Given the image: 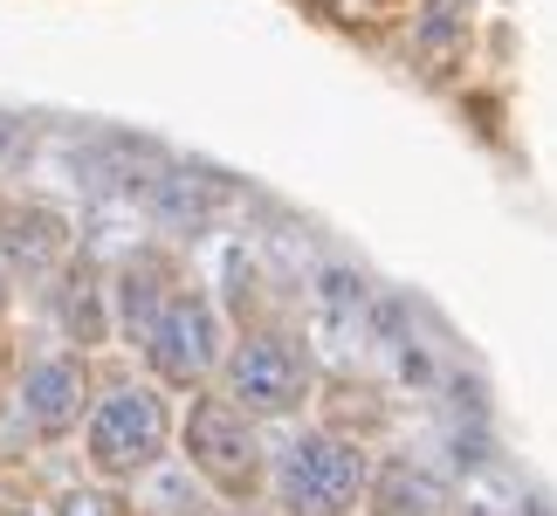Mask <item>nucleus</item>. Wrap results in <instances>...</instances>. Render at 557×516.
I'll return each mask as SVG.
<instances>
[{
  "instance_id": "obj_1",
  "label": "nucleus",
  "mask_w": 557,
  "mask_h": 516,
  "mask_svg": "<svg viewBox=\"0 0 557 516\" xmlns=\"http://www.w3.org/2000/svg\"><path fill=\"white\" fill-rule=\"evenodd\" d=\"M173 420H180V400H165L138 365L97 372L90 414L76 427L83 476L103 482V489H132L138 476H152L159 462H173Z\"/></svg>"
},
{
  "instance_id": "obj_6",
  "label": "nucleus",
  "mask_w": 557,
  "mask_h": 516,
  "mask_svg": "<svg viewBox=\"0 0 557 516\" xmlns=\"http://www.w3.org/2000/svg\"><path fill=\"white\" fill-rule=\"evenodd\" d=\"M97 393V358L70 352V344H41V352H14L8 365V400L21 406L35 447H76V427L90 414Z\"/></svg>"
},
{
  "instance_id": "obj_17",
  "label": "nucleus",
  "mask_w": 557,
  "mask_h": 516,
  "mask_svg": "<svg viewBox=\"0 0 557 516\" xmlns=\"http://www.w3.org/2000/svg\"><path fill=\"white\" fill-rule=\"evenodd\" d=\"M8 365H14V344L0 337V385H8Z\"/></svg>"
},
{
  "instance_id": "obj_2",
  "label": "nucleus",
  "mask_w": 557,
  "mask_h": 516,
  "mask_svg": "<svg viewBox=\"0 0 557 516\" xmlns=\"http://www.w3.org/2000/svg\"><path fill=\"white\" fill-rule=\"evenodd\" d=\"M317 379H324V365H317V352L304 344V331L283 324V317H248V324L227 331L213 393H221L234 414H248L255 427L283 434V427L310 420Z\"/></svg>"
},
{
  "instance_id": "obj_7",
  "label": "nucleus",
  "mask_w": 557,
  "mask_h": 516,
  "mask_svg": "<svg viewBox=\"0 0 557 516\" xmlns=\"http://www.w3.org/2000/svg\"><path fill=\"white\" fill-rule=\"evenodd\" d=\"M76 213H62L55 200H35V193H0V269L21 296L28 290H49L55 269L76 255Z\"/></svg>"
},
{
  "instance_id": "obj_4",
  "label": "nucleus",
  "mask_w": 557,
  "mask_h": 516,
  "mask_svg": "<svg viewBox=\"0 0 557 516\" xmlns=\"http://www.w3.org/2000/svg\"><path fill=\"white\" fill-rule=\"evenodd\" d=\"M372 455L379 447L337 441V434H324V427L296 420V427H283V434H269L262 509H275V516H358Z\"/></svg>"
},
{
  "instance_id": "obj_5",
  "label": "nucleus",
  "mask_w": 557,
  "mask_h": 516,
  "mask_svg": "<svg viewBox=\"0 0 557 516\" xmlns=\"http://www.w3.org/2000/svg\"><path fill=\"white\" fill-rule=\"evenodd\" d=\"M227 331L234 324H227L221 296L186 275V283L159 304V317L145 324V337L132 344V365L159 385L165 400H193V393H207V385H213V372H221Z\"/></svg>"
},
{
  "instance_id": "obj_3",
  "label": "nucleus",
  "mask_w": 557,
  "mask_h": 516,
  "mask_svg": "<svg viewBox=\"0 0 557 516\" xmlns=\"http://www.w3.org/2000/svg\"><path fill=\"white\" fill-rule=\"evenodd\" d=\"M173 462L227 516H248V509H262V489H269V427H255L248 414H234V406L207 385V393L180 400Z\"/></svg>"
},
{
  "instance_id": "obj_11",
  "label": "nucleus",
  "mask_w": 557,
  "mask_h": 516,
  "mask_svg": "<svg viewBox=\"0 0 557 516\" xmlns=\"http://www.w3.org/2000/svg\"><path fill=\"white\" fill-rule=\"evenodd\" d=\"M49 296V317H55V331H62V344L70 352H83V358H97L103 344H111V304H103V262L90 248H76L70 262L55 269V283L41 290Z\"/></svg>"
},
{
  "instance_id": "obj_14",
  "label": "nucleus",
  "mask_w": 557,
  "mask_h": 516,
  "mask_svg": "<svg viewBox=\"0 0 557 516\" xmlns=\"http://www.w3.org/2000/svg\"><path fill=\"white\" fill-rule=\"evenodd\" d=\"M0 516H49L41 496H0Z\"/></svg>"
},
{
  "instance_id": "obj_8",
  "label": "nucleus",
  "mask_w": 557,
  "mask_h": 516,
  "mask_svg": "<svg viewBox=\"0 0 557 516\" xmlns=\"http://www.w3.org/2000/svg\"><path fill=\"white\" fill-rule=\"evenodd\" d=\"M186 283L180 255L165 242H138L124 248L111 269H103V304H111V344L117 352H132V344L145 337V324L159 317V304Z\"/></svg>"
},
{
  "instance_id": "obj_16",
  "label": "nucleus",
  "mask_w": 557,
  "mask_h": 516,
  "mask_svg": "<svg viewBox=\"0 0 557 516\" xmlns=\"http://www.w3.org/2000/svg\"><path fill=\"white\" fill-rule=\"evenodd\" d=\"M8 317H14V283H8V269H0V337H8Z\"/></svg>"
},
{
  "instance_id": "obj_15",
  "label": "nucleus",
  "mask_w": 557,
  "mask_h": 516,
  "mask_svg": "<svg viewBox=\"0 0 557 516\" xmlns=\"http://www.w3.org/2000/svg\"><path fill=\"white\" fill-rule=\"evenodd\" d=\"M14 145H21V118H8V111H0V159H8Z\"/></svg>"
},
{
  "instance_id": "obj_9",
  "label": "nucleus",
  "mask_w": 557,
  "mask_h": 516,
  "mask_svg": "<svg viewBox=\"0 0 557 516\" xmlns=\"http://www.w3.org/2000/svg\"><path fill=\"white\" fill-rule=\"evenodd\" d=\"M393 385L372 379V372H324L317 379V400H310V427H324L337 441H358V447H385L393 434Z\"/></svg>"
},
{
  "instance_id": "obj_10",
  "label": "nucleus",
  "mask_w": 557,
  "mask_h": 516,
  "mask_svg": "<svg viewBox=\"0 0 557 516\" xmlns=\"http://www.w3.org/2000/svg\"><path fill=\"white\" fill-rule=\"evenodd\" d=\"M358 516H455V482H447L434 462H420V455L379 447Z\"/></svg>"
},
{
  "instance_id": "obj_13",
  "label": "nucleus",
  "mask_w": 557,
  "mask_h": 516,
  "mask_svg": "<svg viewBox=\"0 0 557 516\" xmlns=\"http://www.w3.org/2000/svg\"><path fill=\"white\" fill-rule=\"evenodd\" d=\"M41 509H49V516H132L124 489H103V482H90V476H70L55 496H41Z\"/></svg>"
},
{
  "instance_id": "obj_12",
  "label": "nucleus",
  "mask_w": 557,
  "mask_h": 516,
  "mask_svg": "<svg viewBox=\"0 0 557 516\" xmlns=\"http://www.w3.org/2000/svg\"><path fill=\"white\" fill-rule=\"evenodd\" d=\"M124 503H132V516H227L180 462H159L152 476H138L132 489H124Z\"/></svg>"
}]
</instances>
